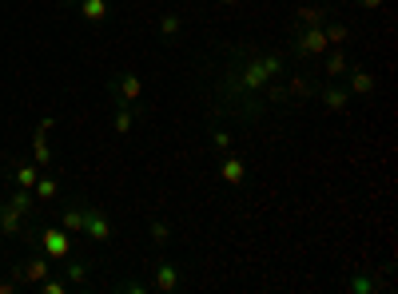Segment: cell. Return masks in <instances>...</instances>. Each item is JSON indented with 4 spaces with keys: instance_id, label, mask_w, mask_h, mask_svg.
Here are the masks:
<instances>
[{
    "instance_id": "16",
    "label": "cell",
    "mask_w": 398,
    "mask_h": 294,
    "mask_svg": "<svg viewBox=\"0 0 398 294\" xmlns=\"http://www.w3.org/2000/svg\"><path fill=\"white\" fill-rule=\"evenodd\" d=\"M32 155H36L40 172L52 167V147H48V132H44V127H36V135H32Z\"/></svg>"
},
{
    "instance_id": "4",
    "label": "cell",
    "mask_w": 398,
    "mask_h": 294,
    "mask_svg": "<svg viewBox=\"0 0 398 294\" xmlns=\"http://www.w3.org/2000/svg\"><path fill=\"white\" fill-rule=\"evenodd\" d=\"M179 282H184V267L179 262H156L151 267V290H160V294H175L179 290Z\"/></svg>"
},
{
    "instance_id": "22",
    "label": "cell",
    "mask_w": 398,
    "mask_h": 294,
    "mask_svg": "<svg viewBox=\"0 0 398 294\" xmlns=\"http://www.w3.org/2000/svg\"><path fill=\"white\" fill-rule=\"evenodd\" d=\"M179 32H184V16H179V13H163L160 16V36L163 40H175Z\"/></svg>"
},
{
    "instance_id": "21",
    "label": "cell",
    "mask_w": 398,
    "mask_h": 294,
    "mask_svg": "<svg viewBox=\"0 0 398 294\" xmlns=\"http://www.w3.org/2000/svg\"><path fill=\"white\" fill-rule=\"evenodd\" d=\"M80 16L92 20V24H100L108 16V0H80Z\"/></svg>"
},
{
    "instance_id": "14",
    "label": "cell",
    "mask_w": 398,
    "mask_h": 294,
    "mask_svg": "<svg viewBox=\"0 0 398 294\" xmlns=\"http://www.w3.org/2000/svg\"><path fill=\"white\" fill-rule=\"evenodd\" d=\"M56 195H60V183H56V175L40 172V179L32 183V199H36V203H52Z\"/></svg>"
},
{
    "instance_id": "18",
    "label": "cell",
    "mask_w": 398,
    "mask_h": 294,
    "mask_svg": "<svg viewBox=\"0 0 398 294\" xmlns=\"http://www.w3.org/2000/svg\"><path fill=\"white\" fill-rule=\"evenodd\" d=\"M0 231L4 234H25V215H16L13 207L0 203Z\"/></svg>"
},
{
    "instance_id": "7",
    "label": "cell",
    "mask_w": 398,
    "mask_h": 294,
    "mask_svg": "<svg viewBox=\"0 0 398 294\" xmlns=\"http://www.w3.org/2000/svg\"><path fill=\"white\" fill-rule=\"evenodd\" d=\"M108 92H112L120 104H136L139 92H144V84H139V76H136V72H120V76H112Z\"/></svg>"
},
{
    "instance_id": "24",
    "label": "cell",
    "mask_w": 398,
    "mask_h": 294,
    "mask_svg": "<svg viewBox=\"0 0 398 294\" xmlns=\"http://www.w3.org/2000/svg\"><path fill=\"white\" fill-rule=\"evenodd\" d=\"M40 179V167L36 163H16V187H25V191H32V183Z\"/></svg>"
},
{
    "instance_id": "31",
    "label": "cell",
    "mask_w": 398,
    "mask_h": 294,
    "mask_svg": "<svg viewBox=\"0 0 398 294\" xmlns=\"http://www.w3.org/2000/svg\"><path fill=\"white\" fill-rule=\"evenodd\" d=\"M64 4H80V0H64Z\"/></svg>"
},
{
    "instance_id": "25",
    "label": "cell",
    "mask_w": 398,
    "mask_h": 294,
    "mask_svg": "<svg viewBox=\"0 0 398 294\" xmlns=\"http://www.w3.org/2000/svg\"><path fill=\"white\" fill-rule=\"evenodd\" d=\"M148 231H151V243H156V246H167V243H172V227H167L163 219H151Z\"/></svg>"
},
{
    "instance_id": "2",
    "label": "cell",
    "mask_w": 398,
    "mask_h": 294,
    "mask_svg": "<svg viewBox=\"0 0 398 294\" xmlns=\"http://www.w3.org/2000/svg\"><path fill=\"white\" fill-rule=\"evenodd\" d=\"M331 48L323 36V24L319 28H298V36L291 40V56H298V60H307V56H323V52Z\"/></svg>"
},
{
    "instance_id": "27",
    "label": "cell",
    "mask_w": 398,
    "mask_h": 294,
    "mask_svg": "<svg viewBox=\"0 0 398 294\" xmlns=\"http://www.w3.org/2000/svg\"><path fill=\"white\" fill-rule=\"evenodd\" d=\"M347 290H355V294H374V290H378V282H374V279H350Z\"/></svg>"
},
{
    "instance_id": "6",
    "label": "cell",
    "mask_w": 398,
    "mask_h": 294,
    "mask_svg": "<svg viewBox=\"0 0 398 294\" xmlns=\"http://www.w3.org/2000/svg\"><path fill=\"white\" fill-rule=\"evenodd\" d=\"M84 234L92 243H108V239H112V219L100 207H92V203L84 207Z\"/></svg>"
},
{
    "instance_id": "26",
    "label": "cell",
    "mask_w": 398,
    "mask_h": 294,
    "mask_svg": "<svg viewBox=\"0 0 398 294\" xmlns=\"http://www.w3.org/2000/svg\"><path fill=\"white\" fill-rule=\"evenodd\" d=\"M212 151H215V155H227V151H231V135H227V132H212Z\"/></svg>"
},
{
    "instance_id": "15",
    "label": "cell",
    "mask_w": 398,
    "mask_h": 294,
    "mask_svg": "<svg viewBox=\"0 0 398 294\" xmlns=\"http://www.w3.org/2000/svg\"><path fill=\"white\" fill-rule=\"evenodd\" d=\"M84 207H88V203H80V199L64 207V223H60V227L68 234H84Z\"/></svg>"
},
{
    "instance_id": "12",
    "label": "cell",
    "mask_w": 398,
    "mask_h": 294,
    "mask_svg": "<svg viewBox=\"0 0 398 294\" xmlns=\"http://www.w3.org/2000/svg\"><path fill=\"white\" fill-rule=\"evenodd\" d=\"M295 20H298V28H319V24L331 20V8H327V4H303L295 13Z\"/></svg>"
},
{
    "instance_id": "1",
    "label": "cell",
    "mask_w": 398,
    "mask_h": 294,
    "mask_svg": "<svg viewBox=\"0 0 398 294\" xmlns=\"http://www.w3.org/2000/svg\"><path fill=\"white\" fill-rule=\"evenodd\" d=\"M287 72V60L279 52H259V48H235V56L227 60L224 76H215V92L224 99V115H235L243 123L263 120L267 111V99H263V84L267 80H279Z\"/></svg>"
},
{
    "instance_id": "3",
    "label": "cell",
    "mask_w": 398,
    "mask_h": 294,
    "mask_svg": "<svg viewBox=\"0 0 398 294\" xmlns=\"http://www.w3.org/2000/svg\"><path fill=\"white\" fill-rule=\"evenodd\" d=\"M40 251H44L52 262H60V258L72 255V234L64 231V227H48V231H40Z\"/></svg>"
},
{
    "instance_id": "20",
    "label": "cell",
    "mask_w": 398,
    "mask_h": 294,
    "mask_svg": "<svg viewBox=\"0 0 398 294\" xmlns=\"http://www.w3.org/2000/svg\"><path fill=\"white\" fill-rule=\"evenodd\" d=\"M60 262H64L68 282H76V286H80V282H88V262H84V258H72V255H68V258H60Z\"/></svg>"
},
{
    "instance_id": "29",
    "label": "cell",
    "mask_w": 398,
    "mask_h": 294,
    "mask_svg": "<svg viewBox=\"0 0 398 294\" xmlns=\"http://www.w3.org/2000/svg\"><path fill=\"white\" fill-rule=\"evenodd\" d=\"M355 4H359L362 13H378V8H383L386 0H355Z\"/></svg>"
},
{
    "instance_id": "9",
    "label": "cell",
    "mask_w": 398,
    "mask_h": 294,
    "mask_svg": "<svg viewBox=\"0 0 398 294\" xmlns=\"http://www.w3.org/2000/svg\"><path fill=\"white\" fill-rule=\"evenodd\" d=\"M215 172H219L224 183L239 187L243 179H247V163H243V155H231V151H227V155H219V167H215Z\"/></svg>"
},
{
    "instance_id": "8",
    "label": "cell",
    "mask_w": 398,
    "mask_h": 294,
    "mask_svg": "<svg viewBox=\"0 0 398 294\" xmlns=\"http://www.w3.org/2000/svg\"><path fill=\"white\" fill-rule=\"evenodd\" d=\"M48 262L52 258L48 255H36V258H28V262H20V267L13 270V279L20 282V286H25V282H40V279H48Z\"/></svg>"
},
{
    "instance_id": "30",
    "label": "cell",
    "mask_w": 398,
    "mask_h": 294,
    "mask_svg": "<svg viewBox=\"0 0 398 294\" xmlns=\"http://www.w3.org/2000/svg\"><path fill=\"white\" fill-rule=\"evenodd\" d=\"M215 4H227V8H239V4H243V0H215Z\"/></svg>"
},
{
    "instance_id": "23",
    "label": "cell",
    "mask_w": 398,
    "mask_h": 294,
    "mask_svg": "<svg viewBox=\"0 0 398 294\" xmlns=\"http://www.w3.org/2000/svg\"><path fill=\"white\" fill-rule=\"evenodd\" d=\"M323 36H327V44H331V48H343V44L350 40V28L347 24H331V20H327V24H323Z\"/></svg>"
},
{
    "instance_id": "5",
    "label": "cell",
    "mask_w": 398,
    "mask_h": 294,
    "mask_svg": "<svg viewBox=\"0 0 398 294\" xmlns=\"http://www.w3.org/2000/svg\"><path fill=\"white\" fill-rule=\"evenodd\" d=\"M319 104H323L327 111H331V115H343V111L350 108V92L343 84H338V80H323V84H319Z\"/></svg>"
},
{
    "instance_id": "10",
    "label": "cell",
    "mask_w": 398,
    "mask_h": 294,
    "mask_svg": "<svg viewBox=\"0 0 398 294\" xmlns=\"http://www.w3.org/2000/svg\"><path fill=\"white\" fill-rule=\"evenodd\" d=\"M319 84H323V80H307V76H287V96H291V104H295V99H315L319 96Z\"/></svg>"
},
{
    "instance_id": "19",
    "label": "cell",
    "mask_w": 398,
    "mask_h": 294,
    "mask_svg": "<svg viewBox=\"0 0 398 294\" xmlns=\"http://www.w3.org/2000/svg\"><path fill=\"white\" fill-rule=\"evenodd\" d=\"M4 207H13L16 215H25V219H28V215H32V207H36V199L28 195L25 187H16L13 195H8V203H4Z\"/></svg>"
},
{
    "instance_id": "17",
    "label": "cell",
    "mask_w": 398,
    "mask_h": 294,
    "mask_svg": "<svg viewBox=\"0 0 398 294\" xmlns=\"http://www.w3.org/2000/svg\"><path fill=\"white\" fill-rule=\"evenodd\" d=\"M136 104H120L116 108V115H112V127H116V135H128L132 127H136Z\"/></svg>"
},
{
    "instance_id": "13",
    "label": "cell",
    "mask_w": 398,
    "mask_h": 294,
    "mask_svg": "<svg viewBox=\"0 0 398 294\" xmlns=\"http://www.w3.org/2000/svg\"><path fill=\"white\" fill-rule=\"evenodd\" d=\"M347 80H350V92H355V96H371L374 88H378V80H374V72H366V68H355V64H350Z\"/></svg>"
},
{
    "instance_id": "28",
    "label": "cell",
    "mask_w": 398,
    "mask_h": 294,
    "mask_svg": "<svg viewBox=\"0 0 398 294\" xmlns=\"http://www.w3.org/2000/svg\"><path fill=\"white\" fill-rule=\"evenodd\" d=\"M40 290L44 294H64V282L60 279H40Z\"/></svg>"
},
{
    "instance_id": "11",
    "label": "cell",
    "mask_w": 398,
    "mask_h": 294,
    "mask_svg": "<svg viewBox=\"0 0 398 294\" xmlns=\"http://www.w3.org/2000/svg\"><path fill=\"white\" fill-rule=\"evenodd\" d=\"M350 72V60L343 48H327V60H323V80H343Z\"/></svg>"
}]
</instances>
